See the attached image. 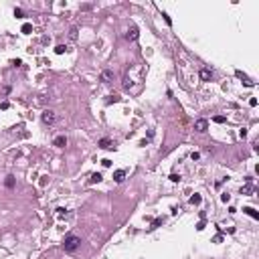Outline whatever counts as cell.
I'll return each instance as SVG.
<instances>
[{"label": "cell", "instance_id": "1", "mask_svg": "<svg viewBox=\"0 0 259 259\" xmlns=\"http://www.w3.org/2000/svg\"><path fill=\"white\" fill-rule=\"evenodd\" d=\"M81 245V239L79 237H75V235H69V237H65V241H63V249L67 251V253H73V251H77V247Z\"/></svg>", "mask_w": 259, "mask_h": 259}, {"label": "cell", "instance_id": "2", "mask_svg": "<svg viewBox=\"0 0 259 259\" xmlns=\"http://www.w3.org/2000/svg\"><path fill=\"white\" fill-rule=\"evenodd\" d=\"M41 120H43V124L51 126V124H55L57 116H55V111H53V109H45V111H43V116H41Z\"/></svg>", "mask_w": 259, "mask_h": 259}, {"label": "cell", "instance_id": "3", "mask_svg": "<svg viewBox=\"0 0 259 259\" xmlns=\"http://www.w3.org/2000/svg\"><path fill=\"white\" fill-rule=\"evenodd\" d=\"M194 130L201 132V134L207 132V130H209V122H207V120H196V122H194Z\"/></svg>", "mask_w": 259, "mask_h": 259}, {"label": "cell", "instance_id": "4", "mask_svg": "<svg viewBox=\"0 0 259 259\" xmlns=\"http://www.w3.org/2000/svg\"><path fill=\"white\" fill-rule=\"evenodd\" d=\"M138 37H140V31H138L136 26H132V29H128V33H126V39H128V41H136Z\"/></svg>", "mask_w": 259, "mask_h": 259}, {"label": "cell", "instance_id": "5", "mask_svg": "<svg viewBox=\"0 0 259 259\" xmlns=\"http://www.w3.org/2000/svg\"><path fill=\"white\" fill-rule=\"evenodd\" d=\"M101 81H103V83H111V81H113V71H109V69L101 71Z\"/></svg>", "mask_w": 259, "mask_h": 259}, {"label": "cell", "instance_id": "6", "mask_svg": "<svg viewBox=\"0 0 259 259\" xmlns=\"http://www.w3.org/2000/svg\"><path fill=\"white\" fill-rule=\"evenodd\" d=\"M99 148H103V150H111V148H113V142H111L109 138H101V140H99Z\"/></svg>", "mask_w": 259, "mask_h": 259}, {"label": "cell", "instance_id": "7", "mask_svg": "<svg viewBox=\"0 0 259 259\" xmlns=\"http://www.w3.org/2000/svg\"><path fill=\"white\" fill-rule=\"evenodd\" d=\"M53 144H55L57 148H65V146H67V138H65V136H57V138L53 140Z\"/></svg>", "mask_w": 259, "mask_h": 259}, {"label": "cell", "instance_id": "8", "mask_svg": "<svg viewBox=\"0 0 259 259\" xmlns=\"http://www.w3.org/2000/svg\"><path fill=\"white\" fill-rule=\"evenodd\" d=\"M124 178H126V170H116V172H113V180H116V182H122Z\"/></svg>", "mask_w": 259, "mask_h": 259}, {"label": "cell", "instance_id": "9", "mask_svg": "<svg viewBox=\"0 0 259 259\" xmlns=\"http://www.w3.org/2000/svg\"><path fill=\"white\" fill-rule=\"evenodd\" d=\"M211 77H213V71H211V69H203V71H201V79L209 81Z\"/></svg>", "mask_w": 259, "mask_h": 259}, {"label": "cell", "instance_id": "10", "mask_svg": "<svg viewBox=\"0 0 259 259\" xmlns=\"http://www.w3.org/2000/svg\"><path fill=\"white\" fill-rule=\"evenodd\" d=\"M243 211H245V213H247L249 217H253V219H259V213L255 211V209H251V207H245Z\"/></svg>", "mask_w": 259, "mask_h": 259}, {"label": "cell", "instance_id": "11", "mask_svg": "<svg viewBox=\"0 0 259 259\" xmlns=\"http://www.w3.org/2000/svg\"><path fill=\"white\" fill-rule=\"evenodd\" d=\"M101 178H103L101 174H99V172H95V174H91V178H89V182H93V184H95V182H101Z\"/></svg>", "mask_w": 259, "mask_h": 259}, {"label": "cell", "instance_id": "12", "mask_svg": "<svg viewBox=\"0 0 259 259\" xmlns=\"http://www.w3.org/2000/svg\"><path fill=\"white\" fill-rule=\"evenodd\" d=\"M4 184H6L8 188H14V176H6V180H4Z\"/></svg>", "mask_w": 259, "mask_h": 259}, {"label": "cell", "instance_id": "13", "mask_svg": "<svg viewBox=\"0 0 259 259\" xmlns=\"http://www.w3.org/2000/svg\"><path fill=\"white\" fill-rule=\"evenodd\" d=\"M251 192H253V186H251V184H245V186L241 188V194H251Z\"/></svg>", "mask_w": 259, "mask_h": 259}, {"label": "cell", "instance_id": "14", "mask_svg": "<svg viewBox=\"0 0 259 259\" xmlns=\"http://www.w3.org/2000/svg\"><path fill=\"white\" fill-rule=\"evenodd\" d=\"M201 201H203L201 194H192V196H190V205H201Z\"/></svg>", "mask_w": 259, "mask_h": 259}, {"label": "cell", "instance_id": "15", "mask_svg": "<svg viewBox=\"0 0 259 259\" xmlns=\"http://www.w3.org/2000/svg\"><path fill=\"white\" fill-rule=\"evenodd\" d=\"M65 51H67V47H65V45H57V47H55V53H57V55H63Z\"/></svg>", "mask_w": 259, "mask_h": 259}, {"label": "cell", "instance_id": "16", "mask_svg": "<svg viewBox=\"0 0 259 259\" xmlns=\"http://www.w3.org/2000/svg\"><path fill=\"white\" fill-rule=\"evenodd\" d=\"M31 31H33V26H31L29 22H26V24H22V33H24V35H29Z\"/></svg>", "mask_w": 259, "mask_h": 259}, {"label": "cell", "instance_id": "17", "mask_svg": "<svg viewBox=\"0 0 259 259\" xmlns=\"http://www.w3.org/2000/svg\"><path fill=\"white\" fill-rule=\"evenodd\" d=\"M221 201H223V203H229V201H231V194H227V192L221 194Z\"/></svg>", "mask_w": 259, "mask_h": 259}, {"label": "cell", "instance_id": "18", "mask_svg": "<svg viewBox=\"0 0 259 259\" xmlns=\"http://www.w3.org/2000/svg\"><path fill=\"white\" fill-rule=\"evenodd\" d=\"M217 124H225V116H217V118H213Z\"/></svg>", "mask_w": 259, "mask_h": 259}, {"label": "cell", "instance_id": "19", "mask_svg": "<svg viewBox=\"0 0 259 259\" xmlns=\"http://www.w3.org/2000/svg\"><path fill=\"white\" fill-rule=\"evenodd\" d=\"M162 225V219H156L154 223H152V229H156V227H160Z\"/></svg>", "mask_w": 259, "mask_h": 259}, {"label": "cell", "instance_id": "20", "mask_svg": "<svg viewBox=\"0 0 259 259\" xmlns=\"http://www.w3.org/2000/svg\"><path fill=\"white\" fill-rule=\"evenodd\" d=\"M69 37H71V39H77V29H71V33H69Z\"/></svg>", "mask_w": 259, "mask_h": 259}, {"label": "cell", "instance_id": "21", "mask_svg": "<svg viewBox=\"0 0 259 259\" xmlns=\"http://www.w3.org/2000/svg\"><path fill=\"white\" fill-rule=\"evenodd\" d=\"M8 107H10L8 101H2V103H0V109H8Z\"/></svg>", "mask_w": 259, "mask_h": 259}, {"label": "cell", "instance_id": "22", "mask_svg": "<svg viewBox=\"0 0 259 259\" xmlns=\"http://www.w3.org/2000/svg\"><path fill=\"white\" fill-rule=\"evenodd\" d=\"M101 164H103L105 168H109V166H111V160H107V158H105V160H101Z\"/></svg>", "mask_w": 259, "mask_h": 259}, {"label": "cell", "instance_id": "23", "mask_svg": "<svg viewBox=\"0 0 259 259\" xmlns=\"http://www.w3.org/2000/svg\"><path fill=\"white\" fill-rule=\"evenodd\" d=\"M14 16H18V18H22V10H20V8H16V10H14Z\"/></svg>", "mask_w": 259, "mask_h": 259}, {"label": "cell", "instance_id": "24", "mask_svg": "<svg viewBox=\"0 0 259 259\" xmlns=\"http://www.w3.org/2000/svg\"><path fill=\"white\" fill-rule=\"evenodd\" d=\"M162 16H164V20H166V24H172V20H170V16H168V14H162Z\"/></svg>", "mask_w": 259, "mask_h": 259}, {"label": "cell", "instance_id": "25", "mask_svg": "<svg viewBox=\"0 0 259 259\" xmlns=\"http://www.w3.org/2000/svg\"><path fill=\"white\" fill-rule=\"evenodd\" d=\"M196 229H198V231H203V229H205V221H201V223L196 225Z\"/></svg>", "mask_w": 259, "mask_h": 259}]
</instances>
